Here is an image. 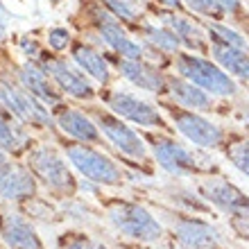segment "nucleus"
<instances>
[{"instance_id":"obj_1","label":"nucleus","mask_w":249,"mask_h":249,"mask_svg":"<svg viewBox=\"0 0 249 249\" xmlns=\"http://www.w3.org/2000/svg\"><path fill=\"white\" fill-rule=\"evenodd\" d=\"M145 143L150 145V157L154 163L170 177L186 179V177H209L220 175V163L209 154V150L186 145L168 134H145Z\"/></svg>"},{"instance_id":"obj_2","label":"nucleus","mask_w":249,"mask_h":249,"mask_svg":"<svg viewBox=\"0 0 249 249\" xmlns=\"http://www.w3.org/2000/svg\"><path fill=\"white\" fill-rule=\"evenodd\" d=\"M105 211L111 227L127 240L141 245H157L168 236L161 220H157V215L150 209H145L143 204L116 197L105 204Z\"/></svg>"},{"instance_id":"obj_3","label":"nucleus","mask_w":249,"mask_h":249,"mask_svg":"<svg viewBox=\"0 0 249 249\" xmlns=\"http://www.w3.org/2000/svg\"><path fill=\"white\" fill-rule=\"evenodd\" d=\"M172 68H175L179 77L193 82L213 98L231 100L238 98V93H240V84L224 71L222 66L211 59L209 54H197L188 53V50L184 53L181 50L179 54L172 57Z\"/></svg>"},{"instance_id":"obj_4","label":"nucleus","mask_w":249,"mask_h":249,"mask_svg":"<svg viewBox=\"0 0 249 249\" xmlns=\"http://www.w3.org/2000/svg\"><path fill=\"white\" fill-rule=\"evenodd\" d=\"M159 107L163 109L165 118L170 120L172 129H177L190 145L202 147V150H222L227 145L229 131L224 129L222 124L206 118V113L181 109V107L172 105V102H161Z\"/></svg>"},{"instance_id":"obj_5","label":"nucleus","mask_w":249,"mask_h":249,"mask_svg":"<svg viewBox=\"0 0 249 249\" xmlns=\"http://www.w3.org/2000/svg\"><path fill=\"white\" fill-rule=\"evenodd\" d=\"M170 215L168 240L172 249H229L222 231L209 220L184 211H172Z\"/></svg>"},{"instance_id":"obj_6","label":"nucleus","mask_w":249,"mask_h":249,"mask_svg":"<svg viewBox=\"0 0 249 249\" xmlns=\"http://www.w3.org/2000/svg\"><path fill=\"white\" fill-rule=\"evenodd\" d=\"M105 102L109 107V111L116 113L118 118L127 120L131 124H138L143 129H157V131H172L170 120L165 118V113L161 107L152 105L147 100L138 98L136 93L129 91H109L105 95Z\"/></svg>"},{"instance_id":"obj_7","label":"nucleus","mask_w":249,"mask_h":249,"mask_svg":"<svg viewBox=\"0 0 249 249\" xmlns=\"http://www.w3.org/2000/svg\"><path fill=\"white\" fill-rule=\"evenodd\" d=\"M91 116L95 118V124H98L100 134H102L120 154H124L127 159L136 161V163H145V161L150 159V147L145 143V138L141 136L136 129H131V124H127L123 118H118V116L111 111L93 109Z\"/></svg>"},{"instance_id":"obj_8","label":"nucleus","mask_w":249,"mask_h":249,"mask_svg":"<svg viewBox=\"0 0 249 249\" xmlns=\"http://www.w3.org/2000/svg\"><path fill=\"white\" fill-rule=\"evenodd\" d=\"M197 193L213 206V211H220L222 215H245L249 213V195L240 186L229 181L222 175H209L199 177L195 184Z\"/></svg>"},{"instance_id":"obj_9","label":"nucleus","mask_w":249,"mask_h":249,"mask_svg":"<svg viewBox=\"0 0 249 249\" xmlns=\"http://www.w3.org/2000/svg\"><path fill=\"white\" fill-rule=\"evenodd\" d=\"M66 157L89 181L102 186H120L124 181V175L111 159L98 152L95 147L86 143L66 145Z\"/></svg>"},{"instance_id":"obj_10","label":"nucleus","mask_w":249,"mask_h":249,"mask_svg":"<svg viewBox=\"0 0 249 249\" xmlns=\"http://www.w3.org/2000/svg\"><path fill=\"white\" fill-rule=\"evenodd\" d=\"M27 165L34 177H39L43 184L54 193L61 195H72L75 193V179H72L64 157L54 147L39 145L27 154Z\"/></svg>"},{"instance_id":"obj_11","label":"nucleus","mask_w":249,"mask_h":249,"mask_svg":"<svg viewBox=\"0 0 249 249\" xmlns=\"http://www.w3.org/2000/svg\"><path fill=\"white\" fill-rule=\"evenodd\" d=\"M116 71L120 77L127 79L134 89H141L152 95H168V75L161 66L147 59H124L116 57Z\"/></svg>"},{"instance_id":"obj_12","label":"nucleus","mask_w":249,"mask_h":249,"mask_svg":"<svg viewBox=\"0 0 249 249\" xmlns=\"http://www.w3.org/2000/svg\"><path fill=\"white\" fill-rule=\"evenodd\" d=\"M159 23L165 25L168 30L175 32L181 48L188 53H197V54H209L211 50V41L206 34V27H202L199 20H195L193 16H184L181 12H163L159 16Z\"/></svg>"},{"instance_id":"obj_13","label":"nucleus","mask_w":249,"mask_h":249,"mask_svg":"<svg viewBox=\"0 0 249 249\" xmlns=\"http://www.w3.org/2000/svg\"><path fill=\"white\" fill-rule=\"evenodd\" d=\"M98 16V32L102 36L107 46L111 48L116 57H124V59H145V46L138 39H131L129 34L120 27L118 18L113 14L107 12H95Z\"/></svg>"},{"instance_id":"obj_14","label":"nucleus","mask_w":249,"mask_h":249,"mask_svg":"<svg viewBox=\"0 0 249 249\" xmlns=\"http://www.w3.org/2000/svg\"><path fill=\"white\" fill-rule=\"evenodd\" d=\"M0 102H2L7 111H12L16 118L27 124L43 127V124L50 123L48 111H43L34 102V95L30 91H23V89H16V86L7 84V82H0Z\"/></svg>"},{"instance_id":"obj_15","label":"nucleus","mask_w":249,"mask_h":249,"mask_svg":"<svg viewBox=\"0 0 249 249\" xmlns=\"http://www.w3.org/2000/svg\"><path fill=\"white\" fill-rule=\"evenodd\" d=\"M168 98L172 105L181 107V109H190L197 113H211L215 111V98L202 91L199 86H195L188 79L179 77L177 72L168 75Z\"/></svg>"},{"instance_id":"obj_16","label":"nucleus","mask_w":249,"mask_h":249,"mask_svg":"<svg viewBox=\"0 0 249 249\" xmlns=\"http://www.w3.org/2000/svg\"><path fill=\"white\" fill-rule=\"evenodd\" d=\"M0 240L7 249H46L34 227L18 213L0 215Z\"/></svg>"},{"instance_id":"obj_17","label":"nucleus","mask_w":249,"mask_h":249,"mask_svg":"<svg viewBox=\"0 0 249 249\" xmlns=\"http://www.w3.org/2000/svg\"><path fill=\"white\" fill-rule=\"evenodd\" d=\"M43 68L50 77L57 82L64 93L72 95V98L77 100H93L95 98V91H93L91 82L82 75L79 71H75L72 66H68L64 59H57V57H48L43 61Z\"/></svg>"},{"instance_id":"obj_18","label":"nucleus","mask_w":249,"mask_h":249,"mask_svg":"<svg viewBox=\"0 0 249 249\" xmlns=\"http://www.w3.org/2000/svg\"><path fill=\"white\" fill-rule=\"evenodd\" d=\"M209 57L220 64L231 77L249 86V48L224 46V43H211Z\"/></svg>"},{"instance_id":"obj_19","label":"nucleus","mask_w":249,"mask_h":249,"mask_svg":"<svg viewBox=\"0 0 249 249\" xmlns=\"http://www.w3.org/2000/svg\"><path fill=\"white\" fill-rule=\"evenodd\" d=\"M57 124L64 134L72 136L75 141H82V143H100L102 141L98 124L89 116H84L82 111H75V109H59L57 111Z\"/></svg>"},{"instance_id":"obj_20","label":"nucleus","mask_w":249,"mask_h":249,"mask_svg":"<svg viewBox=\"0 0 249 249\" xmlns=\"http://www.w3.org/2000/svg\"><path fill=\"white\" fill-rule=\"evenodd\" d=\"M20 82L25 86V91H30L34 98L43 100L48 105H59V100H61L59 91L53 86L46 68H41L39 64L30 61V64L23 66V68H20Z\"/></svg>"},{"instance_id":"obj_21","label":"nucleus","mask_w":249,"mask_h":249,"mask_svg":"<svg viewBox=\"0 0 249 249\" xmlns=\"http://www.w3.org/2000/svg\"><path fill=\"white\" fill-rule=\"evenodd\" d=\"M36 193L34 175L20 165H9L0 177V197L5 199H30Z\"/></svg>"},{"instance_id":"obj_22","label":"nucleus","mask_w":249,"mask_h":249,"mask_svg":"<svg viewBox=\"0 0 249 249\" xmlns=\"http://www.w3.org/2000/svg\"><path fill=\"white\" fill-rule=\"evenodd\" d=\"M141 30V39H143L145 50H154L159 54H165V57H175L179 54L184 48H181V41L175 36L172 30H168L165 25H154V23H141L138 25Z\"/></svg>"},{"instance_id":"obj_23","label":"nucleus","mask_w":249,"mask_h":249,"mask_svg":"<svg viewBox=\"0 0 249 249\" xmlns=\"http://www.w3.org/2000/svg\"><path fill=\"white\" fill-rule=\"evenodd\" d=\"M163 195L168 197L179 211L190 213V215H211V213H213V206L197 193V188L181 186V184H168L163 188Z\"/></svg>"},{"instance_id":"obj_24","label":"nucleus","mask_w":249,"mask_h":249,"mask_svg":"<svg viewBox=\"0 0 249 249\" xmlns=\"http://www.w3.org/2000/svg\"><path fill=\"white\" fill-rule=\"evenodd\" d=\"M72 59L77 61V66L86 75H91L100 84H109L111 82V66L107 61V57L98 50H93L91 46H75L72 48Z\"/></svg>"},{"instance_id":"obj_25","label":"nucleus","mask_w":249,"mask_h":249,"mask_svg":"<svg viewBox=\"0 0 249 249\" xmlns=\"http://www.w3.org/2000/svg\"><path fill=\"white\" fill-rule=\"evenodd\" d=\"M222 154L229 161L231 168H236L240 175H245L249 179V136L229 134L227 145L222 147Z\"/></svg>"},{"instance_id":"obj_26","label":"nucleus","mask_w":249,"mask_h":249,"mask_svg":"<svg viewBox=\"0 0 249 249\" xmlns=\"http://www.w3.org/2000/svg\"><path fill=\"white\" fill-rule=\"evenodd\" d=\"M204 27H206V34H209L211 43H224V46L249 48L247 36H245V34H240L238 30H233V27H229V25H224V23H220V20H209Z\"/></svg>"},{"instance_id":"obj_27","label":"nucleus","mask_w":249,"mask_h":249,"mask_svg":"<svg viewBox=\"0 0 249 249\" xmlns=\"http://www.w3.org/2000/svg\"><path fill=\"white\" fill-rule=\"evenodd\" d=\"M23 147H25V136H23V131L0 113V150L2 152H18V150H23Z\"/></svg>"},{"instance_id":"obj_28","label":"nucleus","mask_w":249,"mask_h":249,"mask_svg":"<svg viewBox=\"0 0 249 249\" xmlns=\"http://www.w3.org/2000/svg\"><path fill=\"white\" fill-rule=\"evenodd\" d=\"M105 5L109 7V12L118 20L131 23V25H141V12L134 7V0H105Z\"/></svg>"},{"instance_id":"obj_29","label":"nucleus","mask_w":249,"mask_h":249,"mask_svg":"<svg viewBox=\"0 0 249 249\" xmlns=\"http://www.w3.org/2000/svg\"><path fill=\"white\" fill-rule=\"evenodd\" d=\"M213 20H222L227 16H240L243 14V2L240 0H206Z\"/></svg>"},{"instance_id":"obj_30","label":"nucleus","mask_w":249,"mask_h":249,"mask_svg":"<svg viewBox=\"0 0 249 249\" xmlns=\"http://www.w3.org/2000/svg\"><path fill=\"white\" fill-rule=\"evenodd\" d=\"M59 249H109V247L84 236V233H66V236L59 238Z\"/></svg>"},{"instance_id":"obj_31","label":"nucleus","mask_w":249,"mask_h":249,"mask_svg":"<svg viewBox=\"0 0 249 249\" xmlns=\"http://www.w3.org/2000/svg\"><path fill=\"white\" fill-rule=\"evenodd\" d=\"M227 224H229V229L233 231V236H236L238 240L249 243V213H245V215L227 217Z\"/></svg>"},{"instance_id":"obj_32","label":"nucleus","mask_w":249,"mask_h":249,"mask_svg":"<svg viewBox=\"0 0 249 249\" xmlns=\"http://www.w3.org/2000/svg\"><path fill=\"white\" fill-rule=\"evenodd\" d=\"M48 43H50L53 50H66V46L71 43V32L57 27V30H53V32L48 34Z\"/></svg>"},{"instance_id":"obj_33","label":"nucleus","mask_w":249,"mask_h":249,"mask_svg":"<svg viewBox=\"0 0 249 249\" xmlns=\"http://www.w3.org/2000/svg\"><path fill=\"white\" fill-rule=\"evenodd\" d=\"M233 118L249 131V100H240L238 105H233Z\"/></svg>"},{"instance_id":"obj_34","label":"nucleus","mask_w":249,"mask_h":249,"mask_svg":"<svg viewBox=\"0 0 249 249\" xmlns=\"http://www.w3.org/2000/svg\"><path fill=\"white\" fill-rule=\"evenodd\" d=\"M186 7H188L193 14H197V16H204V18H211L213 20V16H211V9L209 5H206V0H181Z\"/></svg>"},{"instance_id":"obj_35","label":"nucleus","mask_w":249,"mask_h":249,"mask_svg":"<svg viewBox=\"0 0 249 249\" xmlns=\"http://www.w3.org/2000/svg\"><path fill=\"white\" fill-rule=\"evenodd\" d=\"M245 36H247V43H249V27H247V34H245Z\"/></svg>"}]
</instances>
